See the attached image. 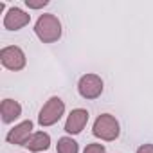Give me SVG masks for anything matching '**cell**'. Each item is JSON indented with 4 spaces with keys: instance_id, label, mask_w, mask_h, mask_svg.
Here are the masks:
<instances>
[{
    "instance_id": "6da1fadb",
    "label": "cell",
    "mask_w": 153,
    "mask_h": 153,
    "mask_svg": "<svg viewBox=\"0 0 153 153\" xmlns=\"http://www.w3.org/2000/svg\"><path fill=\"white\" fill-rule=\"evenodd\" d=\"M34 33L43 43H54L61 38V22L52 13L40 15L34 24Z\"/></svg>"
},
{
    "instance_id": "7a4b0ae2",
    "label": "cell",
    "mask_w": 153,
    "mask_h": 153,
    "mask_svg": "<svg viewBox=\"0 0 153 153\" xmlns=\"http://www.w3.org/2000/svg\"><path fill=\"white\" fill-rule=\"evenodd\" d=\"M92 133L94 137L101 139V140H115L121 133V126H119V121L110 115V114H101L96 121H94V126H92Z\"/></svg>"
},
{
    "instance_id": "3957f363",
    "label": "cell",
    "mask_w": 153,
    "mask_h": 153,
    "mask_svg": "<svg viewBox=\"0 0 153 153\" xmlns=\"http://www.w3.org/2000/svg\"><path fill=\"white\" fill-rule=\"evenodd\" d=\"M63 114H65V103L59 99V97H51L43 106H42V110H40V114H38V123H40V126H52V124H56L61 117H63Z\"/></svg>"
},
{
    "instance_id": "277c9868",
    "label": "cell",
    "mask_w": 153,
    "mask_h": 153,
    "mask_svg": "<svg viewBox=\"0 0 153 153\" xmlns=\"http://www.w3.org/2000/svg\"><path fill=\"white\" fill-rule=\"evenodd\" d=\"M103 79L97 74H85L78 81V92L85 99H97L103 94Z\"/></svg>"
},
{
    "instance_id": "5b68a950",
    "label": "cell",
    "mask_w": 153,
    "mask_h": 153,
    "mask_svg": "<svg viewBox=\"0 0 153 153\" xmlns=\"http://www.w3.org/2000/svg\"><path fill=\"white\" fill-rule=\"evenodd\" d=\"M0 61L2 65L7 68V70H22L25 67V54L20 47L16 45H9V47H4L0 51Z\"/></svg>"
},
{
    "instance_id": "8992f818",
    "label": "cell",
    "mask_w": 153,
    "mask_h": 153,
    "mask_svg": "<svg viewBox=\"0 0 153 153\" xmlns=\"http://www.w3.org/2000/svg\"><path fill=\"white\" fill-rule=\"evenodd\" d=\"M87 123H88V112L85 108H76L68 114V117L65 121V131L68 135H78L83 131Z\"/></svg>"
},
{
    "instance_id": "52a82bcc",
    "label": "cell",
    "mask_w": 153,
    "mask_h": 153,
    "mask_svg": "<svg viewBox=\"0 0 153 153\" xmlns=\"http://www.w3.org/2000/svg\"><path fill=\"white\" fill-rule=\"evenodd\" d=\"M31 135H33V121H22L13 130H9V133L6 135V140L15 146H25Z\"/></svg>"
},
{
    "instance_id": "ba28073f",
    "label": "cell",
    "mask_w": 153,
    "mask_h": 153,
    "mask_svg": "<svg viewBox=\"0 0 153 153\" xmlns=\"http://www.w3.org/2000/svg\"><path fill=\"white\" fill-rule=\"evenodd\" d=\"M29 22H31V15H27L20 7H9L4 16V27L7 31H20Z\"/></svg>"
},
{
    "instance_id": "9c48e42d",
    "label": "cell",
    "mask_w": 153,
    "mask_h": 153,
    "mask_svg": "<svg viewBox=\"0 0 153 153\" xmlns=\"http://www.w3.org/2000/svg\"><path fill=\"white\" fill-rule=\"evenodd\" d=\"M0 114H2V121L9 124L22 115V106L15 99H4L2 105H0Z\"/></svg>"
},
{
    "instance_id": "30bf717a",
    "label": "cell",
    "mask_w": 153,
    "mask_h": 153,
    "mask_svg": "<svg viewBox=\"0 0 153 153\" xmlns=\"http://www.w3.org/2000/svg\"><path fill=\"white\" fill-rule=\"evenodd\" d=\"M25 146L29 148V151H34V153L45 151V149H49V146H51V135L45 133V131H36V133L31 135V139L27 140Z\"/></svg>"
},
{
    "instance_id": "8fae6325",
    "label": "cell",
    "mask_w": 153,
    "mask_h": 153,
    "mask_svg": "<svg viewBox=\"0 0 153 153\" xmlns=\"http://www.w3.org/2000/svg\"><path fill=\"white\" fill-rule=\"evenodd\" d=\"M58 153H79V146L72 137L58 139Z\"/></svg>"
},
{
    "instance_id": "7c38bea8",
    "label": "cell",
    "mask_w": 153,
    "mask_h": 153,
    "mask_svg": "<svg viewBox=\"0 0 153 153\" xmlns=\"http://www.w3.org/2000/svg\"><path fill=\"white\" fill-rule=\"evenodd\" d=\"M83 153H106V148H105L103 144L92 142V144H88V146L85 148V151H83Z\"/></svg>"
},
{
    "instance_id": "4fadbf2b",
    "label": "cell",
    "mask_w": 153,
    "mask_h": 153,
    "mask_svg": "<svg viewBox=\"0 0 153 153\" xmlns=\"http://www.w3.org/2000/svg\"><path fill=\"white\" fill-rule=\"evenodd\" d=\"M49 4V0H25V6L31 7V9H40V7H45Z\"/></svg>"
},
{
    "instance_id": "5bb4252c",
    "label": "cell",
    "mask_w": 153,
    "mask_h": 153,
    "mask_svg": "<svg viewBox=\"0 0 153 153\" xmlns=\"http://www.w3.org/2000/svg\"><path fill=\"white\" fill-rule=\"evenodd\" d=\"M137 153H153V144H142V146H139Z\"/></svg>"
}]
</instances>
